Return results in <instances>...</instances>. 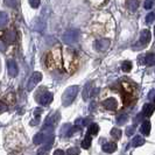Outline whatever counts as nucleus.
<instances>
[{
  "label": "nucleus",
  "instance_id": "obj_1",
  "mask_svg": "<svg viewBox=\"0 0 155 155\" xmlns=\"http://www.w3.org/2000/svg\"><path fill=\"white\" fill-rule=\"evenodd\" d=\"M78 93V86L77 85H72V86H69L64 93H63L62 96V104L67 107V106H70L74 101H75V98H76V96H77Z\"/></svg>",
  "mask_w": 155,
  "mask_h": 155
},
{
  "label": "nucleus",
  "instance_id": "obj_2",
  "mask_svg": "<svg viewBox=\"0 0 155 155\" xmlns=\"http://www.w3.org/2000/svg\"><path fill=\"white\" fill-rule=\"evenodd\" d=\"M78 38H79V31L78 29H69L62 35L63 42L67 43V45L75 43L78 40Z\"/></svg>",
  "mask_w": 155,
  "mask_h": 155
},
{
  "label": "nucleus",
  "instance_id": "obj_3",
  "mask_svg": "<svg viewBox=\"0 0 155 155\" xmlns=\"http://www.w3.org/2000/svg\"><path fill=\"white\" fill-rule=\"evenodd\" d=\"M41 79H42V74L39 72V71L34 72L31 76V78H29L28 83H27V90H28V91H31V90L41 82Z\"/></svg>",
  "mask_w": 155,
  "mask_h": 155
},
{
  "label": "nucleus",
  "instance_id": "obj_4",
  "mask_svg": "<svg viewBox=\"0 0 155 155\" xmlns=\"http://www.w3.org/2000/svg\"><path fill=\"white\" fill-rule=\"evenodd\" d=\"M150 38H152V34H150L149 29H143V31H141V34H140V39H139L138 45L134 46V49H135V47H138V46H139V48H141V47L148 45L149 41H150Z\"/></svg>",
  "mask_w": 155,
  "mask_h": 155
},
{
  "label": "nucleus",
  "instance_id": "obj_5",
  "mask_svg": "<svg viewBox=\"0 0 155 155\" xmlns=\"http://www.w3.org/2000/svg\"><path fill=\"white\" fill-rule=\"evenodd\" d=\"M110 45H111V41L109 39H99L94 42V47L98 51H105L109 49Z\"/></svg>",
  "mask_w": 155,
  "mask_h": 155
},
{
  "label": "nucleus",
  "instance_id": "obj_6",
  "mask_svg": "<svg viewBox=\"0 0 155 155\" xmlns=\"http://www.w3.org/2000/svg\"><path fill=\"white\" fill-rule=\"evenodd\" d=\"M7 71H8V75H9L11 77H15V76H18L19 69H18V65H16L15 61H13V60H8L7 61Z\"/></svg>",
  "mask_w": 155,
  "mask_h": 155
},
{
  "label": "nucleus",
  "instance_id": "obj_7",
  "mask_svg": "<svg viewBox=\"0 0 155 155\" xmlns=\"http://www.w3.org/2000/svg\"><path fill=\"white\" fill-rule=\"evenodd\" d=\"M101 105L107 110H116L118 107V101L114 98H107V99L103 101Z\"/></svg>",
  "mask_w": 155,
  "mask_h": 155
},
{
  "label": "nucleus",
  "instance_id": "obj_8",
  "mask_svg": "<svg viewBox=\"0 0 155 155\" xmlns=\"http://www.w3.org/2000/svg\"><path fill=\"white\" fill-rule=\"evenodd\" d=\"M53 101V93L51 92H45L41 97L39 98V103L41 105L46 106L48 104H50Z\"/></svg>",
  "mask_w": 155,
  "mask_h": 155
},
{
  "label": "nucleus",
  "instance_id": "obj_9",
  "mask_svg": "<svg viewBox=\"0 0 155 155\" xmlns=\"http://www.w3.org/2000/svg\"><path fill=\"white\" fill-rule=\"evenodd\" d=\"M16 39V33L15 31L13 29H8V31H5L4 34V41L7 42V43H13Z\"/></svg>",
  "mask_w": 155,
  "mask_h": 155
},
{
  "label": "nucleus",
  "instance_id": "obj_10",
  "mask_svg": "<svg viewBox=\"0 0 155 155\" xmlns=\"http://www.w3.org/2000/svg\"><path fill=\"white\" fill-rule=\"evenodd\" d=\"M47 139V135L45 134L43 132H40L38 134H35L34 135V138H33V142L35 143V145H41V143H43Z\"/></svg>",
  "mask_w": 155,
  "mask_h": 155
},
{
  "label": "nucleus",
  "instance_id": "obj_11",
  "mask_svg": "<svg viewBox=\"0 0 155 155\" xmlns=\"http://www.w3.org/2000/svg\"><path fill=\"white\" fill-rule=\"evenodd\" d=\"M103 150H104L105 153L111 154V153H113V152L117 150V145L113 143V142H106V143L103 145Z\"/></svg>",
  "mask_w": 155,
  "mask_h": 155
},
{
  "label": "nucleus",
  "instance_id": "obj_12",
  "mask_svg": "<svg viewBox=\"0 0 155 155\" xmlns=\"http://www.w3.org/2000/svg\"><path fill=\"white\" fill-rule=\"evenodd\" d=\"M154 112V106L152 104H145L142 107V114L145 117H150Z\"/></svg>",
  "mask_w": 155,
  "mask_h": 155
},
{
  "label": "nucleus",
  "instance_id": "obj_13",
  "mask_svg": "<svg viewBox=\"0 0 155 155\" xmlns=\"http://www.w3.org/2000/svg\"><path fill=\"white\" fill-rule=\"evenodd\" d=\"M140 131H141V133H142L143 135H149V133H150V123H149L148 120L143 121L142 125H141Z\"/></svg>",
  "mask_w": 155,
  "mask_h": 155
},
{
  "label": "nucleus",
  "instance_id": "obj_14",
  "mask_svg": "<svg viewBox=\"0 0 155 155\" xmlns=\"http://www.w3.org/2000/svg\"><path fill=\"white\" fill-rule=\"evenodd\" d=\"M91 143H92V138H91V134H86V137L83 139L82 141V143H81V146L82 148H84V149H87V148L91 146Z\"/></svg>",
  "mask_w": 155,
  "mask_h": 155
},
{
  "label": "nucleus",
  "instance_id": "obj_15",
  "mask_svg": "<svg viewBox=\"0 0 155 155\" xmlns=\"http://www.w3.org/2000/svg\"><path fill=\"white\" fill-rule=\"evenodd\" d=\"M131 145H132L133 147H140V146L145 145V139H143L142 137H140V135H137V137L132 140Z\"/></svg>",
  "mask_w": 155,
  "mask_h": 155
},
{
  "label": "nucleus",
  "instance_id": "obj_16",
  "mask_svg": "<svg viewBox=\"0 0 155 155\" xmlns=\"http://www.w3.org/2000/svg\"><path fill=\"white\" fill-rule=\"evenodd\" d=\"M51 145H53V140L49 141V142L47 143V146L40 148L39 150H38V155H48L49 150H50V148H51Z\"/></svg>",
  "mask_w": 155,
  "mask_h": 155
},
{
  "label": "nucleus",
  "instance_id": "obj_17",
  "mask_svg": "<svg viewBox=\"0 0 155 155\" xmlns=\"http://www.w3.org/2000/svg\"><path fill=\"white\" fill-rule=\"evenodd\" d=\"M75 124L77 125V126H79V127H83V126H89L90 124H92L91 123V119L90 118H79V119H77L76 120V123Z\"/></svg>",
  "mask_w": 155,
  "mask_h": 155
},
{
  "label": "nucleus",
  "instance_id": "obj_18",
  "mask_svg": "<svg viewBox=\"0 0 155 155\" xmlns=\"http://www.w3.org/2000/svg\"><path fill=\"white\" fill-rule=\"evenodd\" d=\"M138 6H139V1L138 0H127V8L131 12H135Z\"/></svg>",
  "mask_w": 155,
  "mask_h": 155
},
{
  "label": "nucleus",
  "instance_id": "obj_19",
  "mask_svg": "<svg viewBox=\"0 0 155 155\" xmlns=\"http://www.w3.org/2000/svg\"><path fill=\"white\" fill-rule=\"evenodd\" d=\"M145 63L147 64V65H154L155 64V54L154 53H149V54L146 55V57H145Z\"/></svg>",
  "mask_w": 155,
  "mask_h": 155
},
{
  "label": "nucleus",
  "instance_id": "obj_20",
  "mask_svg": "<svg viewBox=\"0 0 155 155\" xmlns=\"http://www.w3.org/2000/svg\"><path fill=\"white\" fill-rule=\"evenodd\" d=\"M91 83H87L85 85V87H84V91H83V99L84 101H87L89 99V96L91 94L92 96V91H91Z\"/></svg>",
  "mask_w": 155,
  "mask_h": 155
},
{
  "label": "nucleus",
  "instance_id": "obj_21",
  "mask_svg": "<svg viewBox=\"0 0 155 155\" xmlns=\"http://www.w3.org/2000/svg\"><path fill=\"white\" fill-rule=\"evenodd\" d=\"M98 131H99V126H98L97 124L92 123V124L89 125V130H87V133H89V134H91V135H96V134L98 133Z\"/></svg>",
  "mask_w": 155,
  "mask_h": 155
},
{
  "label": "nucleus",
  "instance_id": "obj_22",
  "mask_svg": "<svg viewBox=\"0 0 155 155\" xmlns=\"http://www.w3.org/2000/svg\"><path fill=\"white\" fill-rule=\"evenodd\" d=\"M7 22H8V14L6 12H1V14H0V26H1V28H4Z\"/></svg>",
  "mask_w": 155,
  "mask_h": 155
},
{
  "label": "nucleus",
  "instance_id": "obj_23",
  "mask_svg": "<svg viewBox=\"0 0 155 155\" xmlns=\"http://www.w3.org/2000/svg\"><path fill=\"white\" fill-rule=\"evenodd\" d=\"M128 117L126 113H121V114H118L117 116V124L118 125H124L126 121H127Z\"/></svg>",
  "mask_w": 155,
  "mask_h": 155
},
{
  "label": "nucleus",
  "instance_id": "obj_24",
  "mask_svg": "<svg viewBox=\"0 0 155 155\" xmlns=\"http://www.w3.org/2000/svg\"><path fill=\"white\" fill-rule=\"evenodd\" d=\"M70 128H71V126H70V124H65L63 125V127L61 128V131H60V135L61 137H68V134H69V131Z\"/></svg>",
  "mask_w": 155,
  "mask_h": 155
},
{
  "label": "nucleus",
  "instance_id": "obj_25",
  "mask_svg": "<svg viewBox=\"0 0 155 155\" xmlns=\"http://www.w3.org/2000/svg\"><path fill=\"white\" fill-rule=\"evenodd\" d=\"M121 134H123V132H121V130H119V128H112L111 130V135L114 138V139H120L121 138Z\"/></svg>",
  "mask_w": 155,
  "mask_h": 155
},
{
  "label": "nucleus",
  "instance_id": "obj_26",
  "mask_svg": "<svg viewBox=\"0 0 155 155\" xmlns=\"http://www.w3.org/2000/svg\"><path fill=\"white\" fill-rule=\"evenodd\" d=\"M121 69H123V71H125V72L131 71V69H132V63L130 62V61H124L123 64H121Z\"/></svg>",
  "mask_w": 155,
  "mask_h": 155
},
{
  "label": "nucleus",
  "instance_id": "obj_27",
  "mask_svg": "<svg viewBox=\"0 0 155 155\" xmlns=\"http://www.w3.org/2000/svg\"><path fill=\"white\" fill-rule=\"evenodd\" d=\"M79 154V149L76 147L69 148L67 152H65V155H78Z\"/></svg>",
  "mask_w": 155,
  "mask_h": 155
},
{
  "label": "nucleus",
  "instance_id": "obj_28",
  "mask_svg": "<svg viewBox=\"0 0 155 155\" xmlns=\"http://www.w3.org/2000/svg\"><path fill=\"white\" fill-rule=\"evenodd\" d=\"M155 19V14L154 13H148L147 16H146V22L149 25V23H152L153 21H154Z\"/></svg>",
  "mask_w": 155,
  "mask_h": 155
},
{
  "label": "nucleus",
  "instance_id": "obj_29",
  "mask_svg": "<svg viewBox=\"0 0 155 155\" xmlns=\"http://www.w3.org/2000/svg\"><path fill=\"white\" fill-rule=\"evenodd\" d=\"M154 1L155 0H146L145 4H143L145 8H146V9H150V8L153 7V5H154Z\"/></svg>",
  "mask_w": 155,
  "mask_h": 155
},
{
  "label": "nucleus",
  "instance_id": "obj_30",
  "mask_svg": "<svg viewBox=\"0 0 155 155\" xmlns=\"http://www.w3.org/2000/svg\"><path fill=\"white\" fill-rule=\"evenodd\" d=\"M5 5L8 6V7L14 8L16 7V1L15 0H5Z\"/></svg>",
  "mask_w": 155,
  "mask_h": 155
},
{
  "label": "nucleus",
  "instance_id": "obj_31",
  "mask_svg": "<svg viewBox=\"0 0 155 155\" xmlns=\"http://www.w3.org/2000/svg\"><path fill=\"white\" fill-rule=\"evenodd\" d=\"M28 1H29V5L33 8H38L40 6V1L41 0H28Z\"/></svg>",
  "mask_w": 155,
  "mask_h": 155
},
{
  "label": "nucleus",
  "instance_id": "obj_32",
  "mask_svg": "<svg viewBox=\"0 0 155 155\" xmlns=\"http://www.w3.org/2000/svg\"><path fill=\"white\" fill-rule=\"evenodd\" d=\"M135 131V127L134 126H131V127H128L127 130H126V134L130 137V135H133V133Z\"/></svg>",
  "mask_w": 155,
  "mask_h": 155
},
{
  "label": "nucleus",
  "instance_id": "obj_33",
  "mask_svg": "<svg viewBox=\"0 0 155 155\" xmlns=\"http://www.w3.org/2000/svg\"><path fill=\"white\" fill-rule=\"evenodd\" d=\"M53 155H64V152L61 150V149H57V150H55Z\"/></svg>",
  "mask_w": 155,
  "mask_h": 155
},
{
  "label": "nucleus",
  "instance_id": "obj_34",
  "mask_svg": "<svg viewBox=\"0 0 155 155\" xmlns=\"http://www.w3.org/2000/svg\"><path fill=\"white\" fill-rule=\"evenodd\" d=\"M5 110H6V105H5V103L2 101V103H1V112H4Z\"/></svg>",
  "mask_w": 155,
  "mask_h": 155
},
{
  "label": "nucleus",
  "instance_id": "obj_35",
  "mask_svg": "<svg viewBox=\"0 0 155 155\" xmlns=\"http://www.w3.org/2000/svg\"><path fill=\"white\" fill-rule=\"evenodd\" d=\"M153 99H154V104H155V97H154V98H153Z\"/></svg>",
  "mask_w": 155,
  "mask_h": 155
},
{
  "label": "nucleus",
  "instance_id": "obj_36",
  "mask_svg": "<svg viewBox=\"0 0 155 155\" xmlns=\"http://www.w3.org/2000/svg\"><path fill=\"white\" fill-rule=\"evenodd\" d=\"M154 33H155V28H154Z\"/></svg>",
  "mask_w": 155,
  "mask_h": 155
}]
</instances>
